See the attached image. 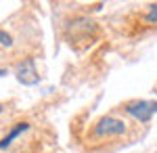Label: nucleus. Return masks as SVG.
I'll return each instance as SVG.
<instances>
[{
	"label": "nucleus",
	"instance_id": "nucleus-1",
	"mask_svg": "<svg viewBox=\"0 0 157 153\" xmlns=\"http://www.w3.org/2000/svg\"><path fill=\"white\" fill-rule=\"evenodd\" d=\"M94 23L86 17H75L69 21L67 25V38H69V44H75V42H90L92 40V34H94Z\"/></svg>",
	"mask_w": 157,
	"mask_h": 153
},
{
	"label": "nucleus",
	"instance_id": "nucleus-2",
	"mask_svg": "<svg viewBox=\"0 0 157 153\" xmlns=\"http://www.w3.org/2000/svg\"><path fill=\"white\" fill-rule=\"evenodd\" d=\"M124 132H126V122H124V120L105 116V118H101L97 124H94L92 136H98V139H103V136H120Z\"/></svg>",
	"mask_w": 157,
	"mask_h": 153
},
{
	"label": "nucleus",
	"instance_id": "nucleus-3",
	"mask_svg": "<svg viewBox=\"0 0 157 153\" xmlns=\"http://www.w3.org/2000/svg\"><path fill=\"white\" fill-rule=\"evenodd\" d=\"M124 111L128 116L136 118L138 122L147 124L153 113H157V101H132V103H126Z\"/></svg>",
	"mask_w": 157,
	"mask_h": 153
},
{
	"label": "nucleus",
	"instance_id": "nucleus-4",
	"mask_svg": "<svg viewBox=\"0 0 157 153\" xmlns=\"http://www.w3.org/2000/svg\"><path fill=\"white\" fill-rule=\"evenodd\" d=\"M17 80L23 86H34V84L40 82V76H38V69H36V59L25 57L17 65Z\"/></svg>",
	"mask_w": 157,
	"mask_h": 153
},
{
	"label": "nucleus",
	"instance_id": "nucleus-5",
	"mask_svg": "<svg viewBox=\"0 0 157 153\" xmlns=\"http://www.w3.org/2000/svg\"><path fill=\"white\" fill-rule=\"evenodd\" d=\"M27 130H29V124H27V122H19V124H15V126L9 130V134H6V136L0 141V149H9V147H11V143L15 141L19 134L27 132Z\"/></svg>",
	"mask_w": 157,
	"mask_h": 153
},
{
	"label": "nucleus",
	"instance_id": "nucleus-6",
	"mask_svg": "<svg viewBox=\"0 0 157 153\" xmlns=\"http://www.w3.org/2000/svg\"><path fill=\"white\" fill-rule=\"evenodd\" d=\"M145 19H147V23H151V25H157V2L149 9V13L145 15Z\"/></svg>",
	"mask_w": 157,
	"mask_h": 153
},
{
	"label": "nucleus",
	"instance_id": "nucleus-7",
	"mask_svg": "<svg viewBox=\"0 0 157 153\" xmlns=\"http://www.w3.org/2000/svg\"><path fill=\"white\" fill-rule=\"evenodd\" d=\"M0 46H6V48H11L13 46V38L4 29H0Z\"/></svg>",
	"mask_w": 157,
	"mask_h": 153
},
{
	"label": "nucleus",
	"instance_id": "nucleus-8",
	"mask_svg": "<svg viewBox=\"0 0 157 153\" xmlns=\"http://www.w3.org/2000/svg\"><path fill=\"white\" fill-rule=\"evenodd\" d=\"M2 76H6V69H0V78H2Z\"/></svg>",
	"mask_w": 157,
	"mask_h": 153
},
{
	"label": "nucleus",
	"instance_id": "nucleus-9",
	"mask_svg": "<svg viewBox=\"0 0 157 153\" xmlns=\"http://www.w3.org/2000/svg\"><path fill=\"white\" fill-rule=\"evenodd\" d=\"M2 111H4V105H2V103H0V113H2Z\"/></svg>",
	"mask_w": 157,
	"mask_h": 153
}]
</instances>
